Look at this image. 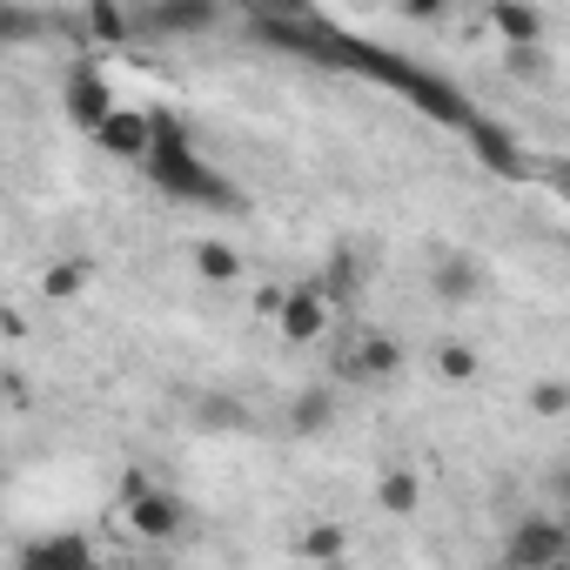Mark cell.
<instances>
[{
    "instance_id": "1",
    "label": "cell",
    "mask_w": 570,
    "mask_h": 570,
    "mask_svg": "<svg viewBox=\"0 0 570 570\" xmlns=\"http://www.w3.org/2000/svg\"><path fill=\"white\" fill-rule=\"evenodd\" d=\"M141 175H148L168 202H188V208H242L235 181L195 148V135H188L181 115H168V108H148V155H141Z\"/></svg>"
},
{
    "instance_id": "2",
    "label": "cell",
    "mask_w": 570,
    "mask_h": 570,
    "mask_svg": "<svg viewBox=\"0 0 570 570\" xmlns=\"http://www.w3.org/2000/svg\"><path fill=\"white\" fill-rule=\"evenodd\" d=\"M316 28H323V21H316ZM323 61H343V68L376 75L383 88L410 95V108H423V115H430V121H443V128H470V121H476V108H470V95H463V88H450V81L423 75L416 61H403V55H390V48H376V41H343V35H330V28H323Z\"/></svg>"
},
{
    "instance_id": "3",
    "label": "cell",
    "mask_w": 570,
    "mask_h": 570,
    "mask_svg": "<svg viewBox=\"0 0 570 570\" xmlns=\"http://www.w3.org/2000/svg\"><path fill=\"white\" fill-rule=\"evenodd\" d=\"M121 517H128V530L141 537V543H175L181 530H188V503L181 497H168L155 476H141V470H128V483H121Z\"/></svg>"
},
{
    "instance_id": "4",
    "label": "cell",
    "mask_w": 570,
    "mask_h": 570,
    "mask_svg": "<svg viewBox=\"0 0 570 570\" xmlns=\"http://www.w3.org/2000/svg\"><path fill=\"white\" fill-rule=\"evenodd\" d=\"M563 543H570V530H563V517H517L510 523V537H503V570H557L563 563Z\"/></svg>"
},
{
    "instance_id": "5",
    "label": "cell",
    "mask_w": 570,
    "mask_h": 570,
    "mask_svg": "<svg viewBox=\"0 0 570 570\" xmlns=\"http://www.w3.org/2000/svg\"><path fill=\"white\" fill-rule=\"evenodd\" d=\"M61 108H68V121H75L81 135H95L121 101H115V88H108V75H101L95 61H75L68 81H61Z\"/></svg>"
},
{
    "instance_id": "6",
    "label": "cell",
    "mask_w": 570,
    "mask_h": 570,
    "mask_svg": "<svg viewBox=\"0 0 570 570\" xmlns=\"http://www.w3.org/2000/svg\"><path fill=\"white\" fill-rule=\"evenodd\" d=\"M268 323H275L282 343H316L330 330V303L316 296V282H296V289H282V303H275Z\"/></svg>"
},
{
    "instance_id": "7",
    "label": "cell",
    "mask_w": 570,
    "mask_h": 570,
    "mask_svg": "<svg viewBox=\"0 0 570 570\" xmlns=\"http://www.w3.org/2000/svg\"><path fill=\"white\" fill-rule=\"evenodd\" d=\"M21 570H101V557L81 530H55V537L21 543Z\"/></svg>"
},
{
    "instance_id": "8",
    "label": "cell",
    "mask_w": 570,
    "mask_h": 570,
    "mask_svg": "<svg viewBox=\"0 0 570 570\" xmlns=\"http://www.w3.org/2000/svg\"><path fill=\"white\" fill-rule=\"evenodd\" d=\"M108 161H128V168H141V155H148V108H115L95 135H88Z\"/></svg>"
},
{
    "instance_id": "9",
    "label": "cell",
    "mask_w": 570,
    "mask_h": 570,
    "mask_svg": "<svg viewBox=\"0 0 570 570\" xmlns=\"http://www.w3.org/2000/svg\"><path fill=\"white\" fill-rule=\"evenodd\" d=\"M463 135H470V148H476V161H483L490 175H510V181H517V175L530 168V155H523V141H517L510 128H497V121H483V115H476Z\"/></svg>"
},
{
    "instance_id": "10",
    "label": "cell",
    "mask_w": 570,
    "mask_h": 570,
    "mask_svg": "<svg viewBox=\"0 0 570 570\" xmlns=\"http://www.w3.org/2000/svg\"><path fill=\"white\" fill-rule=\"evenodd\" d=\"M430 289H436L443 303H476V296H483V262H476V255H436Z\"/></svg>"
},
{
    "instance_id": "11",
    "label": "cell",
    "mask_w": 570,
    "mask_h": 570,
    "mask_svg": "<svg viewBox=\"0 0 570 570\" xmlns=\"http://www.w3.org/2000/svg\"><path fill=\"white\" fill-rule=\"evenodd\" d=\"M350 376H356V383H396V376H403V343L363 336V343L350 350Z\"/></svg>"
},
{
    "instance_id": "12",
    "label": "cell",
    "mask_w": 570,
    "mask_h": 570,
    "mask_svg": "<svg viewBox=\"0 0 570 570\" xmlns=\"http://www.w3.org/2000/svg\"><path fill=\"white\" fill-rule=\"evenodd\" d=\"M188 262H195V275L202 282H215V289H228V282H242V248H228V242H215V235H202L195 248H188Z\"/></svg>"
},
{
    "instance_id": "13",
    "label": "cell",
    "mask_w": 570,
    "mask_h": 570,
    "mask_svg": "<svg viewBox=\"0 0 570 570\" xmlns=\"http://www.w3.org/2000/svg\"><path fill=\"white\" fill-rule=\"evenodd\" d=\"M215 21H222V8H215V0H195V8L181 0V8H148L135 28H161V35H202V28H215Z\"/></svg>"
},
{
    "instance_id": "14",
    "label": "cell",
    "mask_w": 570,
    "mask_h": 570,
    "mask_svg": "<svg viewBox=\"0 0 570 570\" xmlns=\"http://www.w3.org/2000/svg\"><path fill=\"white\" fill-rule=\"evenodd\" d=\"M330 423H336V390L316 383V390H303V396L289 403V430H296V436H323Z\"/></svg>"
},
{
    "instance_id": "15",
    "label": "cell",
    "mask_w": 570,
    "mask_h": 570,
    "mask_svg": "<svg viewBox=\"0 0 570 570\" xmlns=\"http://www.w3.org/2000/svg\"><path fill=\"white\" fill-rule=\"evenodd\" d=\"M490 28L510 41V55H517V48H537V35H543V8H510V0H503V8H490Z\"/></svg>"
},
{
    "instance_id": "16",
    "label": "cell",
    "mask_w": 570,
    "mask_h": 570,
    "mask_svg": "<svg viewBox=\"0 0 570 570\" xmlns=\"http://www.w3.org/2000/svg\"><path fill=\"white\" fill-rule=\"evenodd\" d=\"M343 550H350V530L343 523H303L296 530V557L303 563H336Z\"/></svg>"
},
{
    "instance_id": "17",
    "label": "cell",
    "mask_w": 570,
    "mask_h": 570,
    "mask_svg": "<svg viewBox=\"0 0 570 570\" xmlns=\"http://www.w3.org/2000/svg\"><path fill=\"white\" fill-rule=\"evenodd\" d=\"M88 282H95V262H88V255H61V262L41 275V289H48L55 303H75V296L88 289Z\"/></svg>"
},
{
    "instance_id": "18",
    "label": "cell",
    "mask_w": 570,
    "mask_h": 570,
    "mask_svg": "<svg viewBox=\"0 0 570 570\" xmlns=\"http://www.w3.org/2000/svg\"><path fill=\"white\" fill-rule=\"evenodd\" d=\"M376 503H383L390 517H410V510L423 503V483H416V470H403V463H396V470H383V476H376Z\"/></svg>"
},
{
    "instance_id": "19",
    "label": "cell",
    "mask_w": 570,
    "mask_h": 570,
    "mask_svg": "<svg viewBox=\"0 0 570 570\" xmlns=\"http://www.w3.org/2000/svg\"><path fill=\"white\" fill-rule=\"evenodd\" d=\"M356 289H363V262H356L350 248H336V255H330V275L316 282V296H323V303H350Z\"/></svg>"
},
{
    "instance_id": "20",
    "label": "cell",
    "mask_w": 570,
    "mask_h": 570,
    "mask_svg": "<svg viewBox=\"0 0 570 570\" xmlns=\"http://www.w3.org/2000/svg\"><path fill=\"white\" fill-rule=\"evenodd\" d=\"M476 370H483V363H476L470 343H443V350H436V376H443V383L463 390V383H476Z\"/></svg>"
},
{
    "instance_id": "21",
    "label": "cell",
    "mask_w": 570,
    "mask_h": 570,
    "mask_svg": "<svg viewBox=\"0 0 570 570\" xmlns=\"http://www.w3.org/2000/svg\"><path fill=\"white\" fill-rule=\"evenodd\" d=\"M195 423H208V430H242V423H248V410H242V403H228V396H202V403H195Z\"/></svg>"
},
{
    "instance_id": "22",
    "label": "cell",
    "mask_w": 570,
    "mask_h": 570,
    "mask_svg": "<svg viewBox=\"0 0 570 570\" xmlns=\"http://www.w3.org/2000/svg\"><path fill=\"white\" fill-rule=\"evenodd\" d=\"M530 410H537V416H563V410H570V383H557V376H543V383L530 390Z\"/></svg>"
},
{
    "instance_id": "23",
    "label": "cell",
    "mask_w": 570,
    "mask_h": 570,
    "mask_svg": "<svg viewBox=\"0 0 570 570\" xmlns=\"http://www.w3.org/2000/svg\"><path fill=\"white\" fill-rule=\"evenodd\" d=\"M135 21L121 14V8H88V35H101V41H121Z\"/></svg>"
}]
</instances>
